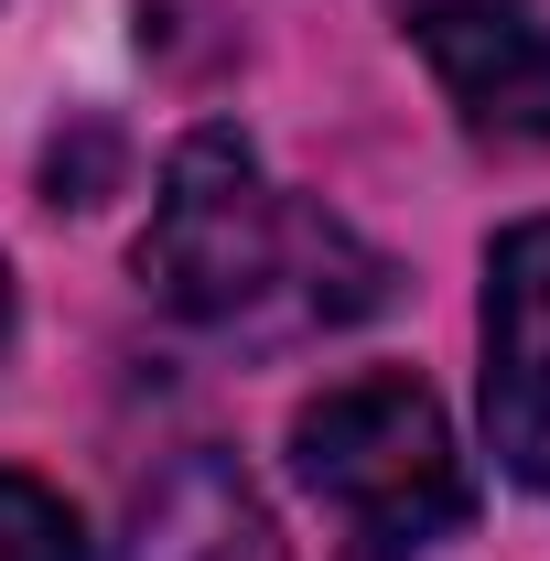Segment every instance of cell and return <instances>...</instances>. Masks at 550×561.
Segmentation results:
<instances>
[{"label": "cell", "mask_w": 550, "mask_h": 561, "mask_svg": "<svg viewBox=\"0 0 550 561\" xmlns=\"http://www.w3.org/2000/svg\"><path fill=\"white\" fill-rule=\"evenodd\" d=\"M485 443L550 496V216H518L485 249Z\"/></svg>", "instance_id": "277c9868"}, {"label": "cell", "mask_w": 550, "mask_h": 561, "mask_svg": "<svg viewBox=\"0 0 550 561\" xmlns=\"http://www.w3.org/2000/svg\"><path fill=\"white\" fill-rule=\"evenodd\" d=\"M119 561H291V551H280L260 486L238 476V454H184L162 486L140 496Z\"/></svg>", "instance_id": "5b68a950"}, {"label": "cell", "mask_w": 550, "mask_h": 561, "mask_svg": "<svg viewBox=\"0 0 550 561\" xmlns=\"http://www.w3.org/2000/svg\"><path fill=\"white\" fill-rule=\"evenodd\" d=\"M0 561H87L76 540V507L33 476H0Z\"/></svg>", "instance_id": "8992f818"}, {"label": "cell", "mask_w": 550, "mask_h": 561, "mask_svg": "<svg viewBox=\"0 0 550 561\" xmlns=\"http://www.w3.org/2000/svg\"><path fill=\"white\" fill-rule=\"evenodd\" d=\"M400 33L485 140H550V11L540 0H400Z\"/></svg>", "instance_id": "3957f363"}, {"label": "cell", "mask_w": 550, "mask_h": 561, "mask_svg": "<svg viewBox=\"0 0 550 561\" xmlns=\"http://www.w3.org/2000/svg\"><path fill=\"white\" fill-rule=\"evenodd\" d=\"M291 476L335 507L356 561H421L443 529L475 518L454 421L411 367H367V378H335L324 400H302L291 411Z\"/></svg>", "instance_id": "7a4b0ae2"}, {"label": "cell", "mask_w": 550, "mask_h": 561, "mask_svg": "<svg viewBox=\"0 0 550 561\" xmlns=\"http://www.w3.org/2000/svg\"><path fill=\"white\" fill-rule=\"evenodd\" d=\"M140 291L162 313L206 324V335L280 346V335H335L356 313H378L400 291V271L345 216L271 184L249 130L206 119L162 162V195H151V227H140Z\"/></svg>", "instance_id": "6da1fadb"}, {"label": "cell", "mask_w": 550, "mask_h": 561, "mask_svg": "<svg viewBox=\"0 0 550 561\" xmlns=\"http://www.w3.org/2000/svg\"><path fill=\"white\" fill-rule=\"evenodd\" d=\"M0 346H11V271H0Z\"/></svg>", "instance_id": "52a82bcc"}]
</instances>
